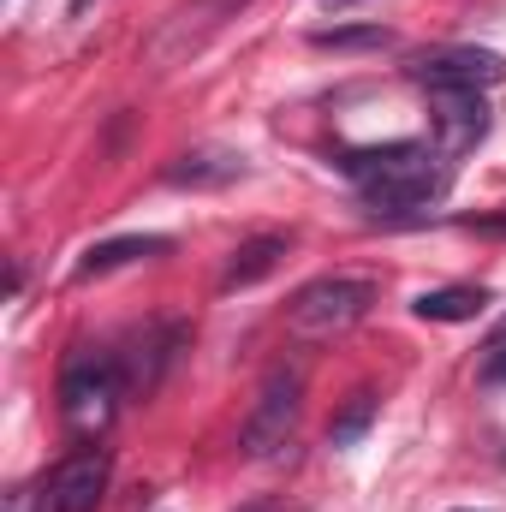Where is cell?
I'll use <instances>...</instances> for the list:
<instances>
[{"label": "cell", "mask_w": 506, "mask_h": 512, "mask_svg": "<svg viewBox=\"0 0 506 512\" xmlns=\"http://www.w3.org/2000/svg\"><path fill=\"white\" fill-rule=\"evenodd\" d=\"M245 173V155L239 149H191L167 167L173 185H191V191H209V185H233Z\"/></svg>", "instance_id": "obj_8"}, {"label": "cell", "mask_w": 506, "mask_h": 512, "mask_svg": "<svg viewBox=\"0 0 506 512\" xmlns=\"http://www.w3.org/2000/svg\"><path fill=\"white\" fill-rule=\"evenodd\" d=\"M370 423H376V393H352V399H346V411L334 417V429H328V435H334V447H352Z\"/></svg>", "instance_id": "obj_12"}, {"label": "cell", "mask_w": 506, "mask_h": 512, "mask_svg": "<svg viewBox=\"0 0 506 512\" xmlns=\"http://www.w3.org/2000/svg\"><path fill=\"white\" fill-rule=\"evenodd\" d=\"M72 6H78V12H84V6H90V0H72Z\"/></svg>", "instance_id": "obj_18"}, {"label": "cell", "mask_w": 506, "mask_h": 512, "mask_svg": "<svg viewBox=\"0 0 506 512\" xmlns=\"http://www.w3.org/2000/svg\"><path fill=\"white\" fill-rule=\"evenodd\" d=\"M286 233H256V239H245L239 251H233V262H227V274H221V286L233 292V286H256L262 274H274L280 268V256H286Z\"/></svg>", "instance_id": "obj_9"}, {"label": "cell", "mask_w": 506, "mask_h": 512, "mask_svg": "<svg viewBox=\"0 0 506 512\" xmlns=\"http://www.w3.org/2000/svg\"><path fill=\"white\" fill-rule=\"evenodd\" d=\"M120 393H126V370H120L108 352L78 346V352L66 358V370H60V417H66V429H72L78 441H96V435L114 423Z\"/></svg>", "instance_id": "obj_2"}, {"label": "cell", "mask_w": 506, "mask_h": 512, "mask_svg": "<svg viewBox=\"0 0 506 512\" xmlns=\"http://www.w3.org/2000/svg\"><path fill=\"white\" fill-rule=\"evenodd\" d=\"M477 376H483V382H506V334H495V340L483 346V364H477Z\"/></svg>", "instance_id": "obj_14"}, {"label": "cell", "mask_w": 506, "mask_h": 512, "mask_svg": "<svg viewBox=\"0 0 506 512\" xmlns=\"http://www.w3.org/2000/svg\"><path fill=\"white\" fill-rule=\"evenodd\" d=\"M483 304H489L483 286H441V292H423L411 310H417L423 322H477Z\"/></svg>", "instance_id": "obj_11"}, {"label": "cell", "mask_w": 506, "mask_h": 512, "mask_svg": "<svg viewBox=\"0 0 506 512\" xmlns=\"http://www.w3.org/2000/svg\"><path fill=\"white\" fill-rule=\"evenodd\" d=\"M471 227H477V233H495V239H506V209H501V215H477Z\"/></svg>", "instance_id": "obj_16"}, {"label": "cell", "mask_w": 506, "mask_h": 512, "mask_svg": "<svg viewBox=\"0 0 506 512\" xmlns=\"http://www.w3.org/2000/svg\"><path fill=\"white\" fill-rule=\"evenodd\" d=\"M340 173L364 191L376 215H417L447 191V161L435 143H376V149H346Z\"/></svg>", "instance_id": "obj_1"}, {"label": "cell", "mask_w": 506, "mask_h": 512, "mask_svg": "<svg viewBox=\"0 0 506 512\" xmlns=\"http://www.w3.org/2000/svg\"><path fill=\"white\" fill-rule=\"evenodd\" d=\"M429 131H435L441 161L471 155L489 137V102H483V90H429Z\"/></svg>", "instance_id": "obj_6"}, {"label": "cell", "mask_w": 506, "mask_h": 512, "mask_svg": "<svg viewBox=\"0 0 506 512\" xmlns=\"http://www.w3.org/2000/svg\"><path fill=\"white\" fill-rule=\"evenodd\" d=\"M322 6H328V12H346V6H358V0H322Z\"/></svg>", "instance_id": "obj_17"}, {"label": "cell", "mask_w": 506, "mask_h": 512, "mask_svg": "<svg viewBox=\"0 0 506 512\" xmlns=\"http://www.w3.org/2000/svg\"><path fill=\"white\" fill-rule=\"evenodd\" d=\"M108 477H114L108 447H78V453H66L48 471V483L36 489V501H42V512H96L102 495H108Z\"/></svg>", "instance_id": "obj_5"}, {"label": "cell", "mask_w": 506, "mask_h": 512, "mask_svg": "<svg viewBox=\"0 0 506 512\" xmlns=\"http://www.w3.org/2000/svg\"><path fill=\"white\" fill-rule=\"evenodd\" d=\"M370 304H376V280H364V274H322L286 304V334L292 340H334V334L358 328L370 316Z\"/></svg>", "instance_id": "obj_3"}, {"label": "cell", "mask_w": 506, "mask_h": 512, "mask_svg": "<svg viewBox=\"0 0 506 512\" xmlns=\"http://www.w3.org/2000/svg\"><path fill=\"white\" fill-rule=\"evenodd\" d=\"M298 411H304V370H298V364L268 370V382H262V393H256L251 417H245V429H239L245 459H274V453L292 441Z\"/></svg>", "instance_id": "obj_4"}, {"label": "cell", "mask_w": 506, "mask_h": 512, "mask_svg": "<svg viewBox=\"0 0 506 512\" xmlns=\"http://www.w3.org/2000/svg\"><path fill=\"white\" fill-rule=\"evenodd\" d=\"M6 512H42L36 489H12V495H6Z\"/></svg>", "instance_id": "obj_15"}, {"label": "cell", "mask_w": 506, "mask_h": 512, "mask_svg": "<svg viewBox=\"0 0 506 512\" xmlns=\"http://www.w3.org/2000/svg\"><path fill=\"white\" fill-rule=\"evenodd\" d=\"M167 251H173V245L155 239V233H149V239H143V233H137V239H108V245H96V251L78 262V280H96V274H114V268H131V262H149V256H167Z\"/></svg>", "instance_id": "obj_10"}, {"label": "cell", "mask_w": 506, "mask_h": 512, "mask_svg": "<svg viewBox=\"0 0 506 512\" xmlns=\"http://www.w3.org/2000/svg\"><path fill=\"white\" fill-rule=\"evenodd\" d=\"M310 42H316V48H381L387 30H381V24H364V30H316Z\"/></svg>", "instance_id": "obj_13"}, {"label": "cell", "mask_w": 506, "mask_h": 512, "mask_svg": "<svg viewBox=\"0 0 506 512\" xmlns=\"http://www.w3.org/2000/svg\"><path fill=\"white\" fill-rule=\"evenodd\" d=\"M411 78L423 90H489L506 78V60L495 48H435V54L411 60Z\"/></svg>", "instance_id": "obj_7"}, {"label": "cell", "mask_w": 506, "mask_h": 512, "mask_svg": "<svg viewBox=\"0 0 506 512\" xmlns=\"http://www.w3.org/2000/svg\"><path fill=\"white\" fill-rule=\"evenodd\" d=\"M256 512H274V507H256Z\"/></svg>", "instance_id": "obj_19"}]
</instances>
